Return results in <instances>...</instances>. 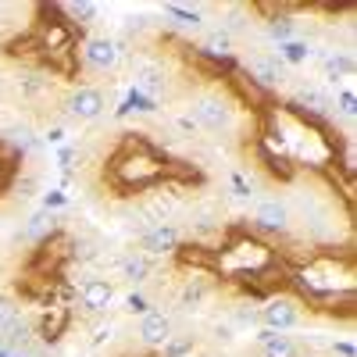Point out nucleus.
<instances>
[{
    "mask_svg": "<svg viewBox=\"0 0 357 357\" xmlns=\"http://www.w3.org/2000/svg\"><path fill=\"white\" fill-rule=\"evenodd\" d=\"M190 118L207 132H225L232 126V104L222 93H204L190 104Z\"/></svg>",
    "mask_w": 357,
    "mask_h": 357,
    "instance_id": "f257e3e1",
    "label": "nucleus"
},
{
    "mask_svg": "<svg viewBox=\"0 0 357 357\" xmlns=\"http://www.w3.org/2000/svg\"><path fill=\"white\" fill-rule=\"evenodd\" d=\"M65 107H68L72 118H79V122H93V118L104 111V93L93 89V86H82L65 100Z\"/></svg>",
    "mask_w": 357,
    "mask_h": 357,
    "instance_id": "f03ea898",
    "label": "nucleus"
},
{
    "mask_svg": "<svg viewBox=\"0 0 357 357\" xmlns=\"http://www.w3.org/2000/svg\"><path fill=\"white\" fill-rule=\"evenodd\" d=\"M82 57H86V65H89V68H97V72H111V68L118 65V57H122V50H118V43H114V40H107V36H93V40L86 43Z\"/></svg>",
    "mask_w": 357,
    "mask_h": 357,
    "instance_id": "7ed1b4c3",
    "label": "nucleus"
},
{
    "mask_svg": "<svg viewBox=\"0 0 357 357\" xmlns=\"http://www.w3.org/2000/svg\"><path fill=\"white\" fill-rule=\"evenodd\" d=\"M254 225H257L261 232H272V236L286 232V229H289V211H286V204H282V200H261L257 211H254Z\"/></svg>",
    "mask_w": 357,
    "mask_h": 357,
    "instance_id": "20e7f679",
    "label": "nucleus"
},
{
    "mask_svg": "<svg viewBox=\"0 0 357 357\" xmlns=\"http://www.w3.org/2000/svg\"><path fill=\"white\" fill-rule=\"evenodd\" d=\"M168 336H172V318L165 311H146L139 318V340L146 347H165Z\"/></svg>",
    "mask_w": 357,
    "mask_h": 357,
    "instance_id": "39448f33",
    "label": "nucleus"
},
{
    "mask_svg": "<svg viewBox=\"0 0 357 357\" xmlns=\"http://www.w3.org/2000/svg\"><path fill=\"white\" fill-rule=\"evenodd\" d=\"M296 318H301V311H296V304H293V301H268V304H264V311H261V321H264L272 333L293 329Z\"/></svg>",
    "mask_w": 357,
    "mask_h": 357,
    "instance_id": "423d86ee",
    "label": "nucleus"
},
{
    "mask_svg": "<svg viewBox=\"0 0 357 357\" xmlns=\"http://www.w3.org/2000/svg\"><path fill=\"white\" fill-rule=\"evenodd\" d=\"M175 247H178V229L172 222H158L151 232L143 236V250L146 254H158L161 257V254H172Z\"/></svg>",
    "mask_w": 357,
    "mask_h": 357,
    "instance_id": "0eeeda50",
    "label": "nucleus"
},
{
    "mask_svg": "<svg viewBox=\"0 0 357 357\" xmlns=\"http://www.w3.org/2000/svg\"><path fill=\"white\" fill-rule=\"evenodd\" d=\"M79 296H82V307L97 314V311H104V307L111 304L114 289H111V282H107V279H86V282H82V289H79Z\"/></svg>",
    "mask_w": 357,
    "mask_h": 357,
    "instance_id": "6e6552de",
    "label": "nucleus"
},
{
    "mask_svg": "<svg viewBox=\"0 0 357 357\" xmlns=\"http://www.w3.org/2000/svg\"><path fill=\"white\" fill-rule=\"evenodd\" d=\"M161 89H165V68L154 65V61H139V65H136V93L158 97Z\"/></svg>",
    "mask_w": 357,
    "mask_h": 357,
    "instance_id": "1a4fd4ad",
    "label": "nucleus"
},
{
    "mask_svg": "<svg viewBox=\"0 0 357 357\" xmlns=\"http://www.w3.org/2000/svg\"><path fill=\"white\" fill-rule=\"evenodd\" d=\"M118 272H122V279H126V282L139 286V282H146V275H151V257L132 250V254H126V257H122V264H118Z\"/></svg>",
    "mask_w": 357,
    "mask_h": 357,
    "instance_id": "9d476101",
    "label": "nucleus"
},
{
    "mask_svg": "<svg viewBox=\"0 0 357 357\" xmlns=\"http://www.w3.org/2000/svg\"><path fill=\"white\" fill-rule=\"evenodd\" d=\"M261 357H296V343L282 333H264L261 336Z\"/></svg>",
    "mask_w": 357,
    "mask_h": 357,
    "instance_id": "9b49d317",
    "label": "nucleus"
},
{
    "mask_svg": "<svg viewBox=\"0 0 357 357\" xmlns=\"http://www.w3.org/2000/svg\"><path fill=\"white\" fill-rule=\"evenodd\" d=\"M247 72H250V79H257L261 86H275V82H279V61H272V57H250Z\"/></svg>",
    "mask_w": 357,
    "mask_h": 357,
    "instance_id": "f8f14e48",
    "label": "nucleus"
},
{
    "mask_svg": "<svg viewBox=\"0 0 357 357\" xmlns=\"http://www.w3.org/2000/svg\"><path fill=\"white\" fill-rule=\"evenodd\" d=\"M325 75H329V79H347V75H354V57L343 54V50L329 54V57H325Z\"/></svg>",
    "mask_w": 357,
    "mask_h": 357,
    "instance_id": "ddd939ff",
    "label": "nucleus"
},
{
    "mask_svg": "<svg viewBox=\"0 0 357 357\" xmlns=\"http://www.w3.org/2000/svg\"><path fill=\"white\" fill-rule=\"evenodd\" d=\"M54 229V218L43 211V215H33V218H29V225L22 229V240H40V236H47Z\"/></svg>",
    "mask_w": 357,
    "mask_h": 357,
    "instance_id": "4468645a",
    "label": "nucleus"
},
{
    "mask_svg": "<svg viewBox=\"0 0 357 357\" xmlns=\"http://www.w3.org/2000/svg\"><path fill=\"white\" fill-rule=\"evenodd\" d=\"M18 329V307L11 296H0V333H15Z\"/></svg>",
    "mask_w": 357,
    "mask_h": 357,
    "instance_id": "2eb2a0df",
    "label": "nucleus"
},
{
    "mask_svg": "<svg viewBox=\"0 0 357 357\" xmlns=\"http://www.w3.org/2000/svg\"><path fill=\"white\" fill-rule=\"evenodd\" d=\"M282 57H286V61L289 65H301V61H307V57H311V47L307 43H282Z\"/></svg>",
    "mask_w": 357,
    "mask_h": 357,
    "instance_id": "dca6fc26",
    "label": "nucleus"
},
{
    "mask_svg": "<svg viewBox=\"0 0 357 357\" xmlns=\"http://www.w3.org/2000/svg\"><path fill=\"white\" fill-rule=\"evenodd\" d=\"M204 293H207V286H204V282H186L183 296H178V304H183V307H197V304L204 301Z\"/></svg>",
    "mask_w": 357,
    "mask_h": 357,
    "instance_id": "f3484780",
    "label": "nucleus"
},
{
    "mask_svg": "<svg viewBox=\"0 0 357 357\" xmlns=\"http://www.w3.org/2000/svg\"><path fill=\"white\" fill-rule=\"evenodd\" d=\"M268 36L289 40V36H293V22H289V18H272V22H268Z\"/></svg>",
    "mask_w": 357,
    "mask_h": 357,
    "instance_id": "a211bd4d",
    "label": "nucleus"
},
{
    "mask_svg": "<svg viewBox=\"0 0 357 357\" xmlns=\"http://www.w3.org/2000/svg\"><path fill=\"white\" fill-rule=\"evenodd\" d=\"M65 15L68 18H93L97 15V4H65Z\"/></svg>",
    "mask_w": 357,
    "mask_h": 357,
    "instance_id": "6ab92c4d",
    "label": "nucleus"
},
{
    "mask_svg": "<svg viewBox=\"0 0 357 357\" xmlns=\"http://www.w3.org/2000/svg\"><path fill=\"white\" fill-rule=\"evenodd\" d=\"M301 100H304V104H314V111H325V107H329V100H325L318 89H311V86L301 89Z\"/></svg>",
    "mask_w": 357,
    "mask_h": 357,
    "instance_id": "aec40b11",
    "label": "nucleus"
},
{
    "mask_svg": "<svg viewBox=\"0 0 357 357\" xmlns=\"http://www.w3.org/2000/svg\"><path fill=\"white\" fill-rule=\"evenodd\" d=\"M340 111H343V114H347V118H350V114H354V93H350V89H347V93H343V97H340Z\"/></svg>",
    "mask_w": 357,
    "mask_h": 357,
    "instance_id": "412c9836",
    "label": "nucleus"
},
{
    "mask_svg": "<svg viewBox=\"0 0 357 357\" xmlns=\"http://www.w3.org/2000/svg\"><path fill=\"white\" fill-rule=\"evenodd\" d=\"M129 311H139V314H146V301H143V296H129Z\"/></svg>",
    "mask_w": 357,
    "mask_h": 357,
    "instance_id": "4be33fe9",
    "label": "nucleus"
},
{
    "mask_svg": "<svg viewBox=\"0 0 357 357\" xmlns=\"http://www.w3.org/2000/svg\"><path fill=\"white\" fill-rule=\"evenodd\" d=\"M111 333H114V325L107 321V325H100V329H97V336H93V340H97V343H104V340H111Z\"/></svg>",
    "mask_w": 357,
    "mask_h": 357,
    "instance_id": "5701e85b",
    "label": "nucleus"
}]
</instances>
